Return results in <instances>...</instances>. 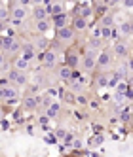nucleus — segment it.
<instances>
[{
  "mask_svg": "<svg viewBox=\"0 0 133 157\" xmlns=\"http://www.w3.org/2000/svg\"><path fill=\"white\" fill-rule=\"evenodd\" d=\"M29 15V12H27V8H23V6H19V4H15L12 10H10V17H12L14 21H25V17Z\"/></svg>",
  "mask_w": 133,
  "mask_h": 157,
  "instance_id": "obj_1",
  "label": "nucleus"
},
{
  "mask_svg": "<svg viewBox=\"0 0 133 157\" xmlns=\"http://www.w3.org/2000/svg\"><path fill=\"white\" fill-rule=\"evenodd\" d=\"M40 59H42V63H44L46 68H51V66L55 64V61H57V53L51 51V49H46L44 53H40Z\"/></svg>",
  "mask_w": 133,
  "mask_h": 157,
  "instance_id": "obj_2",
  "label": "nucleus"
},
{
  "mask_svg": "<svg viewBox=\"0 0 133 157\" xmlns=\"http://www.w3.org/2000/svg\"><path fill=\"white\" fill-rule=\"evenodd\" d=\"M2 49L8 51V53H15V51L21 49V46L15 38H2Z\"/></svg>",
  "mask_w": 133,
  "mask_h": 157,
  "instance_id": "obj_3",
  "label": "nucleus"
},
{
  "mask_svg": "<svg viewBox=\"0 0 133 157\" xmlns=\"http://www.w3.org/2000/svg\"><path fill=\"white\" fill-rule=\"evenodd\" d=\"M95 66H99V68H107V66H110V53L108 51H101L95 57Z\"/></svg>",
  "mask_w": 133,
  "mask_h": 157,
  "instance_id": "obj_4",
  "label": "nucleus"
},
{
  "mask_svg": "<svg viewBox=\"0 0 133 157\" xmlns=\"http://www.w3.org/2000/svg\"><path fill=\"white\" fill-rule=\"evenodd\" d=\"M57 38L61 40V42H71L72 38H74V30H72V27H63V29H59L57 30Z\"/></svg>",
  "mask_w": 133,
  "mask_h": 157,
  "instance_id": "obj_5",
  "label": "nucleus"
},
{
  "mask_svg": "<svg viewBox=\"0 0 133 157\" xmlns=\"http://www.w3.org/2000/svg\"><path fill=\"white\" fill-rule=\"evenodd\" d=\"M95 57H97V53H95L93 49H90V51L86 53V57H84V63H82L86 70H93V68H95Z\"/></svg>",
  "mask_w": 133,
  "mask_h": 157,
  "instance_id": "obj_6",
  "label": "nucleus"
},
{
  "mask_svg": "<svg viewBox=\"0 0 133 157\" xmlns=\"http://www.w3.org/2000/svg\"><path fill=\"white\" fill-rule=\"evenodd\" d=\"M21 51H23V59L29 61V63L36 57V49H34L32 44H25V46H21Z\"/></svg>",
  "mask_w": 133,
  "mask_h": 157,
  "instance_id": "obj_7",
  "label": "nucleus"
},
{
  "mask_svg": "<svg viewBox=\"0 0 133 157\" xmlns=\"http://www.w3.org/2000/svg\"><path fill=\"white\" fill-rule=\"evenodd\" d=\"M29 66H30V63L25 61L23 57H19V59L14 61V70H17V72H25V70H29Z\"/></svg>",
  "mask_w": 133,
  "mask_h": 157,
  "instance_id": "obj_8",
  "label": "nucleus"
},
{
  "mask_svg": "<svg viewBox=\"0 0 133 157\" xmlns=\"http://www.w3.org/2000/svg\"><path fill=\"white\" fill-rule=\"evenodd\" d=\"M86 29H87V21L76 15V17L72 19V30L76 32V30H86Z\"/></svg>",
  "mask_w": 133,
  "mask_h": 157,
  "instance_id": "obj_9",
  "label": "nucleus"
},
{
  "mask_svg": "<svg viewBox=\"0 0 133 157\" xmlns=\"http://www.w3.org/2000/svg\"><path fill=\"white\" fill-rule=\"evenodd\" d=\"M114 53L118 55V57H126L127 55V44H124V42H116L114 44Z\"/></svg>",
  "mask_w": 133,
  "mask_h": 157,
  "instance_id": "obj_10",
  "label": "nucleus"
},
{
  "mask_svg": "<svg viewBox=\"0 0 133 157\" xmlns=\"http://www.w3.org/2000/svg\"><path fill=\"white\" fill-rule=\"evenodd\" d=\"M32 15H34V19L36 21H46V10H44V6H34V10H32Z\"/></svg>",
  "mask_w": 133,
  "mask_h": 157,
  "instance_id": "obj_11",
  "label": "nucleus"
},
{
  "mask_svg": "<svg viewBox=\"0 0 133 157\" xmlns=\"http://www.w3.org/2000/svg\"><path fill=\"white\" fill-rule=\"evenodd\" d=\"M78 55H76V53H71V55H66V64L65 66H69V68L71 70H74L76 68V66H78Z\"/></svg>",
  "mask_w": 133,
  "mask_h": 157,
  "instance_id": "obj_12",
  "label": "nucleus"
},
{
  "mask_svg": "<svg viewBox=\"0 0 133 157\" xmlns=\"http://www.w3.org/2000/svg\"><path fill=\"white\" fill-rule=\"evenodd\" d=\"M53 23H55V27H57V30H59V29L66 27L69 19H66V15H65V13H61V15H57V17H53Z\"/></svg>",
  "mask_w": 133,
  "mask_h": 157,
  "instance_id": "obj_13",
  "label": "nucleus"
},
{
  "mask_svg": "<svg viewBox=\"0 0 133 157\" xmlns=\"http://www.w3.org/2000/svg\"><path fill=\"white\" fill-rule=\"evenodd\" d=\"M36 104H38V98H36V97H32V95H30V97H27V98L23 100V106H25L27 110H34V108H36Z\"/></svg>",
  "mask_w": 133,
  "mask_h": 157,
  "instance_id": "obj_14",
  "label": "nucleus"
},
{
  "mask_svg": "<svg viewBox=\"0 0 133 157\" xmlns=\"http://www.w3.org/2000/svg\"><path fill=\"white\" fill-rule=\"evenodd\" d=\"M2 93H4V98H6V100L17 98V91H15V87H2Z\"/></svg>",
  "mask_w": 133,
  "mask_h": 157,
  "instance_id": "obj_15",
  "label": "nucleus"
},
{
  "mask_svg": "<svg viewBox=\"0 0 133 157\" xmlns=\"http://www.w3.org/2000/svg\"><path fill=\"white\" fill-rule=\"evenodd\" d=\"M32 46H34V49H38L40 53H44V51L48 49V40H46V38H38L34 44H32Z\"/></svg>",
  "mask_w": 133,
  "mask_h": 157,
  "instance_id": "obj_16",
  "label": "nucleus"
},
{
  "mask_svg": "<svg viewBox=\"0 0 133 157\" xmlns=\"http://www.w3.org/2000/svg\"><path fill=\"white\" fill-rule=\"evenodd\" d=\"M50 29H51V23H50L48 19L46 21H36V30L42 32V34H44V32H48Z\"/></svg>",
  "mask_w": 133,
  "mask_h": 157,
  "instance_id": "obj_17",
  "label": "nucleus"
},
{
  "mask_svg": "<svg viewBox=\"0 0 133 157\" xmlns=\"http://www.w3.org/2000/svg\"><path fill=\"white\" fill-rule=\"evenodd\" d=\"M71 74H72V70L69 68V66H61L59 68V78L61 80H71Z\"/></svg>",
  "mask_w": 133,
  "mask_h": 157,
  "instance_id": "obj_18",
  "label": "nucleus"
},
{
  "mask_svg": "<svg viewBox=\"0 0 133 157\" xmlns=\"http://www.w3.org/2000/svg\"><path fill=\"white\" fill-rule=\"evenodd\" d=\"M120 32L126 34V36H129L131 34V21H124V23L120 25Z\"/></svg>",
  "mask_w": 133,
  "mask_h": 157,
  "instance_id": "obj_19",
  "label": "nucleus"
},
{
  "mask_svg": "<svg viewBox=\"0 0 133 157\" xmlns=\"http://www.w3.org/2000/svg\"><path fill=\"white\" fill-rule=\"evenodd\" d=\"M101 29H112V25H114V21H112V15H105L103 19H101Z\"/></svg>",
  "mask_w": 133,
  "mask_h": 157,
  "instance_id": "obj_20",
  "label": "nucleus"
},
{
  "mask_svg": "<svg viewBox=\"0 0 133 157\" xmlns=\"http://www.w3.org/2000/svg\"><path fill=\"white\" fill-rule=\"evenodd\" d=\"M120 78H122V74H120V72H116V74H110V78H107V80H108V85H110V87H116V83H118V80H120Z\"/></svg>",
  "mask_w": 133,
  "mask_h": 157,
  "instance_id": "obj_21",
  "label": "nucleus"
},
{
  "mask_svg": "<svg viewBox=\"0 0 133 157\" xmlns=\"http://www.w3.org/2000/svg\"><path fill=\"white\" fill-rule=\"evenodd\" d=\"M91 13H93V10H91V8L82 6V12H80V15H78V17H82V19H86V21H87V17H91Z\"/></svg>",
  "mask_w": 133,
  "mask_h": 157,
  "instance_id": "obj_22",
  "label": "nucleus"
},
{
  "mask_svg": "<svg viewBox=\"0 0 133 157\" xmlns=\"http://www.w3.org/2000/svg\"><path fill=\"white\" fill-rule=\"evenodd\" d=\"M97 85L101 87V89H103V87H108V80H107V76H99V78H97Z\"/></svg>",
  "mask_w": 133,
  "mask_h": 157,
  "instance_id": "obj_23",
  "label": "nucleus"
},
{
  "mask_svg": "<svg viewBox=\"0 0 133 157\" xmlns=\"http://www.w3.org/2000/svg\"><path fill=\"white\" fill-rule=\"evenodd\" d=\"M74 102L80 104V106H87V98L84 95H78V97H74Z\"/></svg>",
  "mask_w": 133,
  "mask_h": 157,
  "instance_id": "obj_24",
  "label": "nucleus"
},
{
  "mask_svg": "<svg viewBox=\"0 0 133 157\" xmlns=\"http://www.w3.org/2000/svg\"><path fill=\"white\" fill-rule=\"evenodd\" d=\"M90 48L95 51V49H99L101 48V40H97V38H90Z\"/></svg>",
  "mask_w": 133,
  "mask_h": 157,
  "instance_id": "obj_25",
  "label": "nucleus"
},
{
  "mask_svg": "<svg viewBox=\"0 0 133 157\" xmlns=\"http://www.w3.org/2000/svg\"><path fill=\"white\" fill-rule=\"evenodd\" d=\"M15 83H17V85H25V83H27V78H25V74H23V72H19V74H17Z\"/></svg>",
  "mask_w": 133,
  "mask_h": 157,
  "instance_id": "obj_26",
  "label": "nucleus"
},
{
  "mask_svg": "<svg viewBox=\"0 0 133 157\" xmlns=\"http://www.w3.org/2000/svg\"><path fill=\"white\" fill-rule=\"evenodd\" d=\"M10 17V12H8V10L4 8V6H0V21H2V23H4V21Z\"/></svg>",
  "mask_w": 133,
  "mask_h": 157,
  "instance_id": "obj_27",
  "label": "nucleus"
},
{
  "mask_svg": "<svg viewBox=\"0 0 133 157\" xmlns=\"http://www.w3.org/2000/svg\"><path fill=\"white\" fill-rule=\"evenodd\" d=\"M110 32H112V29H101V38H103V40L110 38Z\"/></svg>",
  "mask_w": 133,
  "mask_h": 157,
  "instance_id": "obj_28",
  "label": "nucleus"
},
{
  "mask_svg": "<svg viewBox=\"0 0 133 157\" xmlns=\"http://www.w3.org/2000/svg\"><path fill=\"white\" fill-rule=\"evenodd\" d=\"M17 74H19L17 70H10V72H8V80H10V82H15V78H17Z\"/></svg>",
  "mask_w": 133,
  "mask_h": 157,
  "instance_id": "obj_29",
  "label": "nucleus"
},
{
  "mask_svg": "<svg viewBox=\"0 0 133 157\" xmlns=\"http://www.w3.org/2000/svg\"><path fill=\"white\" fill-rule=\"evenodd\" d=\"M82 83H84V82H71V87L74 89V91H80V89H82Z\"/></svg>",
  "mask_w": 133,
  "mask_h": 157,
  "instance_id": "obj_30",
  "label": "nucleus"
},
{
  "mask_svg": "<svg viewBox=\"0 0 133 157\" xmlns=\"http://www.w3.org/2000/svg\"><path fill=\"white\" fill-rule=\"evenodd\" d=\"M87 106H90L91 110H99V102H97V100H87Z\"/></svg>",
  "mask_w": 133,
  "mask_h": 157,
  "instance_id": "obj_31",
  "label": "nucleus"
},
{
  "mask_svg": "<svg viewBox=\"0 0 133 157\" xmlns=\"http://www.w3.org/2000/svg\"><path fill=\"white\" fill-rule=\"evenodd\" d=\"M107 8H108L107 4H105V6L99 4V6H97V13H99V15H101V13H107Z\"/></svg>",
  "mask_w": 133,
  "mask_h": 157,
  "instance_id": "obj_32",
  "label": "nucleus"
},
{
  "mask_svg": "<svg viewBox=\"0 0 133 157\" xmlns=\"http://www.w3.org/2000/svg\"><path fill=\"white\" fill-rule=\"evenodd\" d=\"M120 119L122 121H129V112L126 110V112H120Z\"/></svg>",
  "mask_w": 133,
  "mask_h": 157,
  "instance_id": "obj_33",
  "label": "nucleus"
},
{
  "mask_svg": "<svg viewBox=\"0 0 133 157\" xmlns=\"http://www.w3.org/2000/svg\"><path fill=\"white\" fill-rule=\"evenodd\" d=\"M72 138H74V136H72V134H71V132H66V134H65V138H63V140H65L66 144H72Z\"/></svg>",
  "mask_w": 133,
  "mask_h": 157,
  "instance_id": "obj_34",
  "label": "nucleus"
},
{
  "mask_svg": "<svg viewBox=\"0 0 133 157\" xmlns=\"http://www.w3.org/2000/svg\"><path fill=\"white\" fill-rule=\"evenodd\" d=\"M114 100H116V102H122V100H124V95H122V93H114Z\"/></svg>",
  "mask_w": 133,
  "mask_h": 157,
  "instance_id": "obj_35",
  "label": "nucleus"
},
{
  "mask_svg": "<svg viewBox=\"0 0 133 157\" xmlns=\"http://www.w3.org/2000/svg\"><path fill=\"white\" fill-rule=\"evenodd\" d=\"M124 8L126 10H131L133 8V2H131V0H124Z\"/></svg>",
  "mask_w": 133,
  "mask_h": 157,
  "instance_id": "obj_36",
  "label": "nucleus"
},
{
  "mask_svg": "<svg viewBox=\"0 0 133 157\" xmlns=\"http://www.w3.org/2000/svg\"><path fill=\"white\" fill-rule=\"evenodd\" d=\"M71 146H72V148H76V150H80V146H82V142H80V140H76V138H74V142H72Z\"/></svg>",
  "mask_w": 133,
  "mask_h": 157,
  "instance_id": "obj_37",
  "label": "nucleus"
},
{
  "mask_svg": "<svg viewBox=\"0 0 133 157\" xmlns=\"http://www.w3.org/2000/svg\"><path fill=\"white\" fill-rule=\"evenodd\" d=\"M6 64V59H4V53L2 51H0V68H2V66Z\"/></svg>",
  "mask_w": 133,
  "mask_h": 157,
  "instance_id": "obj_38",
  "label": "nucleus"
},
{
  "mask_svg": "<svg viewBox=\"0 0 133 157\" xmlns=\"http://www.w3.org/2000/svg\"><path fill=\"white\" fill-rule=\"evenodd\" d=\"M65 134H66V132H65L63 129H61V131H57V138H65Z\"/></svg>",
  "mask_w": 133,
  "mask_h": 157,
  "instance_id": "obj_39",
  "label": "nucleus"
},
{
  "mask_svg": "<svg viewBox=\"0 0 133 157\" xmlns=\"http://www.w3.org/2000/svg\"><path fill=\"white\" fill-rule=\"evenodd\" d=\"M48 121H50V119H48L46 116H42V117H40V123H42V125H44V123H48Z\"/></svg>",
  "mask_w": 133,
  "mask_h": 157,
  "instance_id": "obj_40",
  "label": "nucleus"
},
{
  "mask_svg": "<svg viewBox=\"0 0 133 157\" xmlns=\"http://www.w3.org/2000/svg\"><path fill=\"white\" fill-rule=\"evenodd\" d=\"M2 30H6V25L2 23V21H0V32H2Z\"/></svg>",
  "mask_w": 133,
  "mask_h": 157,
  "instance_id": "obj_41",
  "label": "nucleus"
},
{
  "mask_svg": "<svg viewBox=\"0 0 133 157\" xmlns=\"http://www.w3.org/2000/svg\"><path fill=\"white\" fill-rule=\"evenodd\" d=\"M4 98V93H2V87H0V100H2Z\"/></svg>",
  "mask_w": 133,
  "mask_h": 157,
  "instance_id": "obj_42",
  "label": "nucleus"
},
{
  "mask_svg": "<svg viewBox=\"0 0 133 157\" xmlns=\"http://www.w3.org/2000/svg\"><path fill=\"white\" fill-rule=\"evenodd\" d=\"M2 117H4V114H2V110H0V121H2Z\"/></svg>",
  "mask_w": 133,
  "mask_h": 157,
  "instance_id": "obj_43",
  "label": "nucleus"
}]
</instances>
